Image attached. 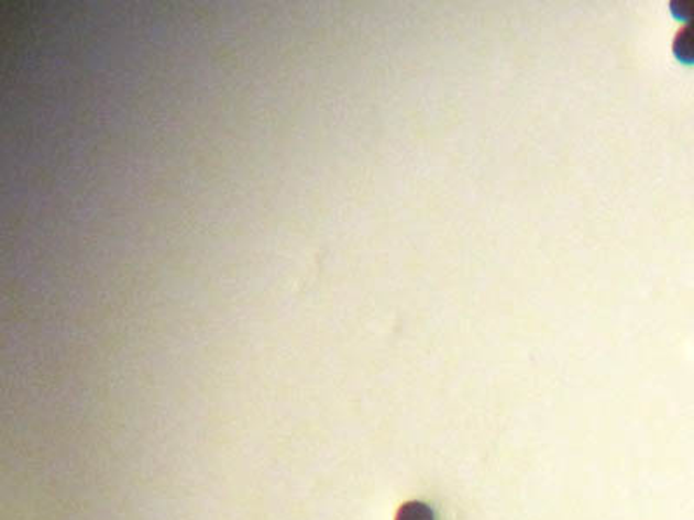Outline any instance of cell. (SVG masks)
<instances>
[{
	"label": "cell",
	"mask_w": 694,
	"mask_h": 520,
	"mask_svg": "<svg viewBox=\"0 0 694 520\" xmlns=\"http://www.w3.org/2000/svg\"><path fill=\"white\" fill-rule=\"evenodd\" d=\"M674 56L684 65H694V23L679 30L674 38Z\"/></svg>",
	"instance_id": "cell-1"
},
{
	"label": "cell",
	"mask_w": 694,
	"mask_h": 520,
	"mask_svg": "<svg viewBox=\"0 0 694 520\" xmlns=\"http://www.w3.org/2000/svg\"><path fill=\"white\" fill-rule=\"evenodd\" d=\"M396 520H434V512L422 501H408L399 508Z\"/></svg>",
	"instance_id": "cell-2"
},
{
	"label": "cell",
	"mask_w": 694,
	"mask_h": 520,
	"mask_svg": "<svg viewBox=\"0 0 694 520\" xmlns=\"http://www.w3.org/2000/svg\"><path fill=\"white\" fill-rule=\"evenodd\" d=\"M670 13L675 20L694 23V0H672Z\"/></svg>",
	"instance_id": "cell-3"
}]
</instances>
